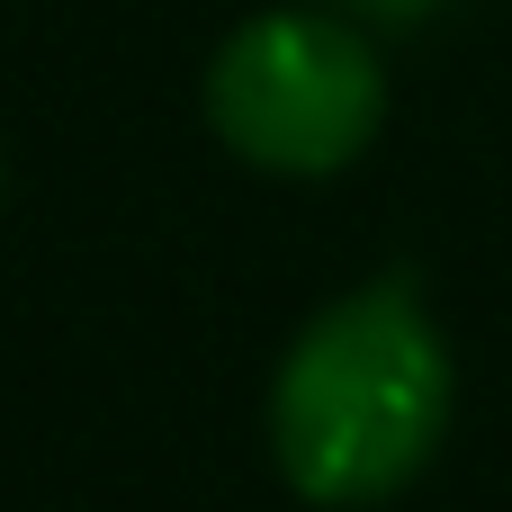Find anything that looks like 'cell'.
<instances>
[{
  "label": "cell",
  "instance_id": "1",
  "mask_svg": "<svg viewBox=\"0 0 512 512\" xmlns=\"http://www.w3.org/2000/svg\"><path fill=\"white\" fill-rule=\"evenodd\" d=\"M450 432V351L414 270L333 297L270 378V459L324 512L405 495Z\"/></svg>",
  "mask_w": 512,
  "mask_h": 512
},
{
  "label": "cell",
  "instance_id": "2",
  "mask_svg": "<svg viewBox=\"0 0 512 512\" xmlns=\"http://www.w3.org/2000/svg\"><path fill=\"white\" fill-rule=\"evenodd\" d=\"M207 126L252 171L324 180V171L360 162L387 126L378 45L324 9H261L207 63Z\"/></svg>",
  "mask_w": 512,
  "mask_h": 512
},
{
  "label": "cell",
  "instance_id": "3",
  "mask_svg": "<svg viewBox=\"0 0 512 512\" xmlns=\"http://www.w3.org/2000/svg\"><path fill=\"white\" fill-rule=\"evenodd\" d=\"M342 9H360V18H378V27H414V18H432L441 0H342Z\"/></svg>",
  "mask_w": 512,
  "mask_h": 512
}]
</instances>
